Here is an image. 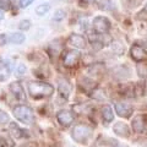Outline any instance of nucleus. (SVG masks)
Instances as JSON below:
<instances>
[{
    "label": "nucleus",
    "instance_id": "bb28decb",
    "mask_svg": "<svg viewBox=\"0 0 147 147\" xmlns=\"http://www.w3.org/2000/svg\"><path fill=\"white\" fill-rule=\"evenodd\" d=\"M139 18H140V20H145V21H147V5L139 12Z\"/></svg>",
    "mask_w": 147,
    "mask_h": 147
},
{
    "label": "nucleus",
    "instance_id": "9d476101",
    "mask_svg": "<svg viewBox=\"0 0 147 147\" xmlns=\"http://www.w3.org/2000/svg\"><path fill=\"white\" fill-rule=\"evenodd\" d=\"M130 54H131V58L135 61L147 60V52L142 47H140V45H132L130 49Z\"/></svg>",
    "mask_w": 147,
    "mask_h": 147
},
{
    "label": "nucleus",
    "instance_id": "a878e982",
    "mask_svg": "<svg viewBox=\"0 0 147 147\" xmlns=\"http://www.w3.org/2000/svg\"><path fill=\"white\" fill-rule=\"evenodd\" d=\"M30 27H31V22L28 20H22L20 22V25H18V28H20V30H25V31H27Z\"/></svg>",
    "mask_w": 147,
    "mask_h": 147
},
{
    "label": "nucleus",
    "instance_id": "0eeeda50",
    "mask_svg": "<svg viewBox=\"0 0 147 147\" xmlns=\"http://www.w3.org/2000/svg\"><path fill=\"white\" fill-rule=\"evenodd\" d=\"M57 119L58 121L60 123V125L66 127L69 125H71V123L74 121V114L70 112V110H60L57 114Z\"/></svg>",
    "mask_w": 147,
    "mask_h": 147
},
{
    "label": "nucleus",
    "instance_id": "72a5a7b5",
    "mask_svg": "<svg viewBox=\"0 0 147 147\" xmlns=\"http://www.w3.org/2000/svg\"><path fill=\"white\" fill-rule=\"evenodd\" d=\"M88 3H93V1H96V0H87Z\"/></svg>",
    "mask_w": 147,
    "mask_h": 147
},
{
    "label": "nucleus",
    "instance_id": "6ab92c4d",
    "mask_svg": "<svg viewBox=\"0 0 147 147\" xmlns=\"http://www.w3.org/2000/svg\"><path fill=\"white\" fill-rule=\"evenodd\" d=\"M49 9H50V5H49V4H42V5L37 6L36 12H37V15L42 16V15H44V13H47V12L49 11Z\"/></svg>",
    "mask_w": 147,
    "mask_h": 147
},
{
    "label": "nucleus",
    "instance_id": "ddd939ff",
    "mask_svg": "<svg viewBox=\"0 0 147 147\" xmlns=\"http://www.w3.org/2000/svg\"><path fill=\"white\" fill-rule=\"evenodd\" d=\"M9 131H10V134L15 137V139H22V137L28 136V134H27L28 131L21 129L16 123H10V125H9Z\"/></svg>",
    "mask_w": 147,
    "mask_h": 147
},
{
    "label": "nucleus",
    "instance_id": "c85d7f7f",
    "mask_svg": "<svg viewBox=\"0 0 147 147\" xmlns=\"http://www.w3.org/2000/svg\"><path fill=\"white\" fill-rule=\"evenodd\" d=\"M25 71H26V67H25V65H18V67H17V71H16V76H22L25 74Z\"/></svg>",
    "mask_w": 147,
    "mask_h": 147
},
{
    "label": "nucleus",
    "instance_id": "4be33fe9",
    "mask_svg": "<svg viewBox=\"0 0 147 147\" xmlns=\"http://www.w3.org/2000/svg\"><path fill=\"white\" fill-rule=\"evenodd\" d=\"M11 9V1L10 0H0V10L9 11Z\"/></svg>",
    "mask_w": 147,
    "mask_h": 147
},
{
    "label": "nucleus",
    "instance_id": "39448f33",
    "mask_svg": "<svg viewBox=\"0 0 147 147\" xmlns=\"http://www.w3.org/2000/svg\"><path fill=\"white\" fill-rule=\"evenodd\" d=\"M93 28L97 33H107L110 30V21L107 17L97 16L93 20Z\"/></svg>",
    "mask_w": 147,
    "mask_h": 147
},
{
    "label": "nucleus",
    "instance_id": "dca6fc26",
    "mask_svg": "<svg viewBox=\"0 0 147 147\" xmlns=\"http://www.w3.org/2000/svg\"><path fill=\"white\" fill-rule=\"evenodd\" d=\"M9 74H10V65H9V61H6L5 65L0 67V81L6 80L9 77Z\"/></svg>",
    "mask_w": 147,
    "mask_h": 147
},
{
    "label": "nucleus",
    "instance_id": "f3484780",
    "mask_svg": "<svg viewBox=\"0 0 147 147\" xmlns=\"http://www.w3.org/2000/svg\"><path fill=\"white\" fill-rule=\"evenodd\" d=\"M10 42L13 44H21L25 42V34L20 33V32H16V33L11 34L10 37Z\"/></svg>",
    "mask_w": 147,
    "mask_h": 147
},
{
    "label": "nucleus",
    "instance_id": "473e14b6",
    "mask_svg": "<svg viewBox=\"0 0 147 147\" xmlns=\"http://www.w3.org/2000/svg\"><path fill=\"white\" fill-rule=\"evenodd\" d=\"M0 147H4V142L1 140V137H0Z\"/></svg>",
    "mask_w": 147,
    "mask_h": 147
},
{
    "label": "nucleus",
    "instance_id": "2eb2a0df",
    "mask_svg": "<svg viewBox=\"0 0 147 147\" xmlns=\"http://www.w3.org/2000/svg\"><path fill=\"white\" fill-rule=\"evenodd\" d=\"M102 118H103V120L105 123L113 121L114 114H113V110H112V108H110L109 105H104V107L102 108Z\"/></svg>",
    "mask_w": 147,
    "mask_h": 147
},
{
    "label": "nucleus",
    "instance_id": "423d86ee",
    "mask_svg": "<svg viewBox=\"0 0 147 147\" xmlns=\"http://www.w3.org/2000/svg\"><path fill=\"white\" fill-rule=\"evenodd\" d=\"M132 130L137 134L147 132V118L146 115H136L132 119Z\"/></svg>",
    "mask_w": 147,
    "mask_h": 147
},
{
    "label": "nucleus",
    "instance_id": "7ed1b4c3",
    "mask_svg": "<svg viewBox=\"0 0 147 147\" xmlns=\"http://www.w3.org/2000/svg\"><path fill=\"white\" fill-rule=\"evenodd\" d=\"M92 132H93V130L88 125H86V124H79V125H76L74 127L71 137L76 142H79V144H87Z\"/></svg>",
    "mask_w": 147,
    "mask_h": 147
},
{
    "label": "nucleus",
    "instance_id": "20e7f679",
    "mask_svg": "<svg viewBox=\"0 0 147 147\" xmlns=\"http://www.w3.org/2000/svg\"><path fill=\"white\" fill-rule=\"evenodd\" d=\"M80 58H81L80 52L70 49L63 55V63H64V65H65L66 67H74V66L77 65Z\"/></svg>",
    "mask_w": 147,
    "mask_h": 147
},
{
    "label": "nucleus",
    "instance_id": "a211bd4d",
    "mask_svg": "<svg viewBox=\"0 0 147 147\" xmlns=\"http://www.w3.org/2000/svg\"><path fill=\"white\" fill-rule=\"evenodd\" d=\"M84 82H85V85H81V86L84 87V90L87 91V92H93V90L96 88V87H97V85H96L92 80L84 79Z\"/></svg>",
    "mask_w": 147,
    "mask_h": 147
},
{
    "label": "nucleus",
    "instance_id": "f257e3e1",
    "mask_svg": "<svg viewBox=\"0 0 147 147\" xmlns=\"http://www.w3.org/2000/svg\"><path fill=\"white\" fill-rule=\"evenodd\" d=\"M28 92L33 98L50 97L54 93V87L42 81H31L28 82Z\"/></svg>",
    "mask_w": 147,
    "mask_h": 147
},
{
    "label": "nucleus",
    "instance_id": "aec40b11",
    "mask_svg": "<svg viewBox=\"0 0 147 147\" xmlns=\"http://www.w3.org/2000/svg\"><path fill=\"white\" fill-rule=\"evenodd\" d=\"M112 49H113V52H115L117 54H123L125 48H124V45L120 42H113L112 43Z\"/></svg>",
    "mask_w": 147,
    "mask_h": 147
},
{
    "label": "nucleus",
    "instance_id": "393cba45",
    "mask_svg": "<svg viewBox=\"0 0 147 147\" xmlns=\"http://www.w3.org/2000/svg\"><path fill=\"white\" fill-rule=\"evenodd\" d=\"M9 120H10V118H9L7 113L3 112V110H0V125H3V124L9 123Z\"/></svg>",
    "mask_w": 147,
    "mask_h": 147
},
{
    "label": "nucleus",
    "instance_id": "c756f323",
    "mask_svg": "<svg viewBox=\"0 0 147 147\" xmlns=\"http://www.w3.org/2000/svg\"><path fill=\"white\" fill-rule=\"evenodd\" d=\"M33 3V0H20V6L21 7H27L28 5Z\"/></svg>",
    "mask_w": 147,
    "mask_h": 147
},
{
    "label": "nucleus",
    "instance_id": "7c9ffc66",
    "mask_svg": "<svg viewBox=\"0 0 147 147\" xmlns=\"http://www.w3.org/2000/svg\"><path fill=\"white\" fill-rule=\"evenodd\" d=\"M5 43H6V36L0 34V44H5Z\"/></svg>",
    "mask_w": 147,
    "mask_h": 147
},
{
    "label": "nucleus",
    "instance_id": "6e6552de",
    "mask_svg": "<svg viewBox=\"0 0 147 147\" xmlns=\"http://www.w3.org/2000/svg\"><path fill=\"white\" fill-rule=\"evenodd\" d=\"M115 112L118 113L119 117L130 118L132 112H134V108H132L130 104H127V103L118 102V103H115Z\"/></svg>",
    "mask_w": 147,
    "mask_h": 147
},
{
    "label": "nucleus",
    "instance_id": "b1692460",
    "mask_svg": "<svg viewBox=\"0 0 147 147\" xmlns=\"http://www.w3.org/2000/svg\"><path fill=\"white\" fill-rule=\"evenodd\" d=\"M88 38L91 43H98V33L96 31H88Z\"/></svg>",
    "mask_w": 147,
    "mask_h": 147
},
{
    "label": "nucleus",
    "instance_id": "5701e85b",
    "mask_svg": "<svg viewBox=\"0 0 147 147\" xmlns=\"http://www.w3.org/2000/svg\"><path fill=\"white\" fill-rule=\"evenodd\" d=\"M64 17H65V11L64 10H57L53 16V20L54 21H61L64 20Z\"/></svg>",
    "mask_w": 147,
    "mask_h": 147
},
{
    "label": "nucleus",
    "instance_id": "f8f14e48",
    "mask_svg": "<svg viewBox=\"0 0 147 147\" xmlns=\"http://www.w3.org/2000/svg\"><path fill=\"white\" fill-rule=\"evenodd\" d=\"M69 44L77 49H84L86 47V38L81 34H71L69 37Z\"/></svg>",
    "mask_w": 147,
    "mask_h": 147
},
{
    "label": "nucleus",
    "instance_id": "cd10ccee",
    "mask_svg": "<svg viewBox=\"0 0 147 147\" xmlns=\"http://www.w3.org/2000/svg\"><path fill=\"white\" fill-rule=\"evenodd\" d=\"M109 4L110 3L108 1V0H103V1L99 3V9H100V10H109V9H110V6H108Z\"/></svg>",
    "mask_w": 147,
    "mask_h": 147
},
{
    "label": "nucleus",
    "instance_id": "412c9836",
    "mask_svg": "<svg viewBox=\"0 0 147 147\" xmlns=\"http://www.w3.org/2000/svg\"><path fill=\"white\" fill-rule=\"evenodd\" d=\"M137 72H139L140 77H146L147 76V67L145 64H139L137 65Z\"/></svg>",
    "mask_w": 147,
    "mask_h": 147
},
{
    "label": "nucleus",
    "instance_id": "2f4dec72",
    "mask_svg": "<svg viewBox=\"0 0 147 147\" xmlns=\"http://www.w3.org/2000/svg\"><path fill=\"white\" fill-rule=\"evenodd\" d=\"M3 18H4V13H3V11H1V10H0V21H1Z\"/></svg>",
    "mask_w": 147,
    "mask_h": 147
},
{
    "label": "nucleus",
    "instance_id": "4468645a",
    "mask_svg": "<svg viewBox=\"0 0 147 147\" xmlns=\"http://www.w3.org/2000/svg\"><path fill=\"white\" fill-rule=\"evenodd\" d=\"M113 130L120 137H129L130 136V129H129V126L125 123H117L115 125L113 126Z\"/></svg>",
    "mask_w": 147,
    "mask_h": 147
},
{
    "label": "nucleus",
    "instance_id": "1a4fd4ad",
    "mask_svg": "<svg viewBox=\"0 0 147 147\" xmlns=\"http://www.w3.org/2000/svg\"><path fill=\"white\" fill-rule=\"evenodd\" d=\"M10 90L12 92V94L15 96V98L20 102H26V94H25V90L20 82H12L10 84Z\"/></svg>",
    "mask_w": 147,
    "mask_h": 147
},
{
    "label": "nucleus",
    "instance_id": "9b49d317",
    "mask_svg": "<svg viewBox=\"0 0 147 147\" xmlns=\"http://www.w3.org/2000/svg\"><path fill=\"white\" fill-rule=\"evenodd\" d=\"M58 90H59V93L65 99H67L70 97V93H71V86L69 84V81L66 79H59L58 81Z\"/></svg>",
    "mask_w": 147,
    "mask_h": 147
},
{
    "label": "nucleus",
    "instance_id": "f03ea898",
    "mask_svg": "<svg viewBox=\"0 0 147 147\" xmlns=\"http://www.w3.org/2000/svg\"><path fill=\"white\" fill-rule=\"evenodd\" d=\"M13 117H15L18 121L24 123V124H27V125H31V124H33L34 121V115H33V112H32V109L30 107H27V105H16L15 108H13Z\"/></svg>",
    "mask_w": 147,
    "mask_h": 147
}]
</instances>
